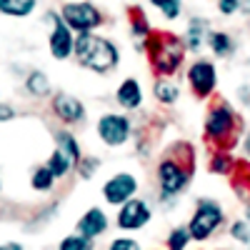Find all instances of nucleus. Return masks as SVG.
Returning a JSON list of instances; mask_svg holds the SVG:
<instances>
[{"label": "nucleus", "mask_w": 250, "mask_h": 250, "mask_svg": "<svg viewBox=\"0 0 250 250\" xmlns=\"http://www.w3.org/2000/svg\"><path fill=\"white\" fill-rule=\"evenodd\" d=\"M208 45H210V50H213L218 58H230L233 50H235L233 38L228 35L225 30H213L210 35H208Z\"/></svg>", "instance_id": "16"}, {"label": "nucleus", "mask_w": 250, "mask_h": 250, "mask_svg": "<svg viewBox=\"0 0 250 250\" xmlns=\"http://www.w3.org/2000/svg\"><path fill=\"white\" fill-rule=\"evenodd\" d=\"M25 88H28L30 95H35V98H45V95L50 93V80H48L45 73L33 70V73L28 75V80H25Z\"/></svg>", "instance_id": "19"}, {"label": "nucleus", "mask_w": 250, "mask_h": 250, "mask_svg": "<svg viewBox=\"0 0 250 250\" xmlns=\"http://www.w3.org/2000/svg\"><path fill=\"white\" fill-rule=\"evenodd\" d=\"M130 28H133V35H140L143 38V43L148 40L150 25H148V20H145V15L138 8H130Z\"/></svg>", "instance_id": "24"}, {"label": "nucleus", "mask_w": 250, "mask_h": 250, "mask_svg": "<svg viewBox=\"0 0 250 250\" xmlns=\"http://www.w3.org/2000/svg\"><path fill=\"white\" fill-rule=\"evenodd\" d=\"M53 110L62 123H80L83 118H85V105H83L78 98L68 95V93H58L53 98Z\"/></svg>", "instance_id": "12"}, {"label": "nucleus", "mask_w": 250, "mask_h": 250, "mask_svg": "<svg viewBox=\"0 0 250 250\" xmlns=\"http://www.w3.org/2000/svg\"><path fill=\"white\" fill-rule=\"evenodd\" d=\"M243 148H245V153H248V158H250V135L245 138V143H243Z\"/></svg>", "instance_id": "36"}, {"label": "nucleus", "mask_w": 250, "mask_h": 250, "mask_svg": "<svg viewBox=\"0 0 250 250\" xmlns=\"http://www.w3.org/2000/svg\"><path fill=\"white\" fill-rule=\"evenodd\" d=\"M230 238L238 240L240 245L250 248V223L248 220H233L230 223Z\"/></svg>", "instance_id": "27"}, {"label": "nucleus", "mask_w": 250, "mask_h": 250, "mask_svg": "<svg viewBox=\"0 0 250 250\" xmlns=\"http://www.w3.org/2000/svg\"><path fill=\"white\" fill-rule=\"evenodd\" d=\"M50 23H53V30H50V38H48V45H50V55L55 60H68L73 53H75V38H73V30L65 25L58 13H50Z\"/></svg>", "instance_id": "8"}, {"label": "nucleus", "mask_w": 250, "mask_h": 250, "mask_svg": "<svg viewBox=\"0 0 250 250\" xmlns=\"http://www.w3.org/2000/svg\"><path fill=\"white\" fill-rule=\"evenodd\" d=\"M118 103L125 108V110H135L140 108V103H143V90H140V83L135 78H128V80H123L120 85H118V93H115Z\"/></svg>", "instance_id": "14"}, {"label": "nucleus", "mask_w": 250, "mask_h": 250, "mask_svg": "<svg viewBox=\"0 0 250 250\" xmlns=\"http://www.w3.org/2000/svg\"><path fill=\"white\" fill-rule=\"evenodd\" d=\"M0 250H23L18 243H8V245H0Z\"/></svg>", "instance_id": "35"}, {"label": "nucleus", "mask_w": 250, "mask_h": 250, "mask_svg": "<svg viewBox=\"0 0 250 250\" xmlns=\"http://www.w3.org/2000/svg\"><path fill=\"white\" fill-rule=\"evenodd\" d=\"M130 130H133L130 120L125 115H118V113H108V115H103L98 120V135H100V140L105 145H113V148L128 143Z\"/></svg>", "instance_id": "9"}, {"label": "nucleus", "mask_w": 250, "mask_h": 250, "mask_svg": "<svg viewBox=\"0 0 250 250\" xmlns=\"http://www.w3.org/2000/svg\"><path fill=\"white\" fill-rule=\"evenodd\" d=\"M48 168H50V173L55 175V178H65L75 165L70 163V158L62 153L60 148L58 150H53V155H50V160H48Z\"/></svg>", "instance_id": "21"}, {"label": "nucleus", "mask_w": 250, "mask_h": 250, "mask_svg": "<svg viewBox=\"0 0 250 250\" xmlns=\"http://www.w3.org/2000/svg\"><path fill=\"white\" fill-rule=\"evenodd\" d=\"M208 20H200V18H193L190 23H188V33H185V48L198 53L200 45L208 40Z\"/></svg>", "instance_id": "15"}, {"label": "nucleus", "mask_w": 250, "mask_h": 250, "mask_svg": "<svg viewBox=\"0 0 250 250\" xmlns=\"http://www.w3.org/2000/svg\"><path fill=\"white\" fill-rule=\"evenodd\" d=\"M143 48L148 50L153 70L160 75H175L188 53L185 40H180L173 33H150L148 40L143 43Z\"/></svg>", "instance_id": "2"}, {"label": "nucleus", "mask_w": 250, "mask_h": 250, "mask_svg": "<svg viewBox=\"0 0 250 250\" xmlns=\"http://www.w3.org/2000/svg\"><path fill=\"white\" fill-rule=\"evenodd\" d=\"M110 250H140V245L130 238H115L110 243Z\"/></svg>", "instance_id": "31"}, {"label": "nucleus", "mask_w": 250, "mask_h": 250, "mask_svg": "<svg viewBox=\"0 0 250 250\" xmlns=\"http://www.w3.org/2000/svg\"><path fill=\"white\" fill-rule=\"evenodd\" d=\"M130 3H135V0H130Z\"/></svg>", "instance_id": "38"}, {"label": "nucleus", "mask_w": 250, "mask_h": 250, "mask_svg": "<svg viewBox=\"0 0 250 250\" xmlns=\"http://www.w3.org/2000/svg\"><path fill=\"white\" fill-rule=\"evenodd\" d=\"M235 168H238V163H235V158L228 150H213V155H210V170L215 175H233Z\"/></svg>", "instance_id": "17"}, {"label": "nucleus", "mask_w": 250, "mask_h": 250, "mask_svg": "<svg viewBox=\"0 0 250 250\" xmlns=\"http://www.w3.org/2000/svg\"><path fill=\"white\" fill-rule=\"evenodd\" d=\"M188 83L198 98H210L215 93V85H218V73H215V65L210 60H195L190 68H188Z\"/></svg>", "instance_id": "7"}, {"label": "nucleus", "mask_w": 250, "mask_h": 250, "mask_svg": "<svg viewBox=\"0 0 250 250\" xmlns=\"http://www.w3.org/2000/svg\"><path fill=\"white\" fill-rule=\"evenodd\" d=\"M178 95H180V90H178V85H173V83H168V80H158L155 83V98L160 100V103H175L178 100Z\"/></svg>", "instance_id": "23"}, {"label": "nucleus", "mask_w": 250, "mask_h": 250, "mask_svg": "<svg viewBox=\"0 0 250 250\" xmlns=\"http://www.w3.org/2000/svg\"><path fill=\"white\" fill-rule=\"evenodd\" d=\"M108 230V215L100 210V208H90V210L78 220V233L85 238H98Z\"/></svg>", "instance_id": "13"}, {"label": "nucleus", "mask_w": 250, "mask_h": 250, "mask_svg": "<svg viewBox=\"0 0 250 250\" xmlns=\"http://www.w3.org/2000/svg\"><path fill=\"white\" fill-rule=\"evenodd\" d=\"M53 183H55V175L50 173L48 165H40V168H35L33 175H30V185H33V190H38V193H48L53 188Z\"/></svg>", "instance_id": "20"}, {"label": "nucleus", "mask_w": 250, "mask_h": 250, "mask_svg": "<svg viewBox=\"0 0 250 250\" xmlns=\"http://www.w3.org/2000/svg\"><path fill=\"white\" fill-rule=\"evenodd\" d=\"M245 220L250 223V205H248V210H245Z\"/></svg>", "instance_id": "37"}, {"label": "nucleus", "mask_w": 250, "mask_h": 250, "mask_svg": "<svg viewBox=\"0 0 250 250\" xmlns=\"http://www.w3.org/2000/svg\"><path fill=\"white\" fill-rule=\"evenodd\" d=\"M60 18L65 20V25L70 30H78L80 35L90 33L93 28L103 23V15L93 3H68V5H62Z\"/></svg>", "instance_id": "6"}, {"label": "nucleus", "mask_w": 250, "mask_h": 250, "mask_svg": "<svg viewBox=\"0 0 250 250\" xmlns=\"http://www.w3.org/2000/svg\"><path fill=\"white\" fill-rule=\"evenodd\" d=\"M190 168L193 163H183L175 158H163L158 165V183L163 198H173L185 190L188 180H190Z\"/></svg>", "instance_id": "5"}, {"label": "nucleus", "mask_w": 250, "mask_h": 250, "mask_svg": "<svg viewBox=\"0 0 250 250\" xmlns=\"http://www.w3.org/2000/svg\"><path fill=\"white\" fill-rule=\"evenodd\" d=\"M238 95H240V103L250 110V85H240L238 88Z\"/></svg>", "instance_id": "32"}, {"label": "nucleus", "mask_w": 250, "mask_h": 250, "mask_svg": "<svg viewBox=\"0 0 250 250\" xmlns=\"http://www.w3.org/2000/svg\"><path fill=\"white\" fill-rule=\"evenodd\" d=\"M190 240L193 238H190V230H188V228H183V225L173 228L170 235H168V250H185Z\"/></svg>", "instance_id": "25"}, {"label": "nucleus", "mask_w": 250, "mask_h": 250, "mask_svg": "<svg viewBox=\"0 0 250 250\" xmlns=\"http://www.w3.org/2000/svg\"><path fill=\"white\" fill-rule=\"evenodd\" d=\"M58 148L65 153L68 158H70V163L78 168V163H80V145H78V140L70 135V133H58Z\"/></svg>", "instance_id": "22"}, {"label": "nucleus", "mask_w": 250, "mask_h": 250, "mask_svg": "<svg viewBox=\"0 0 250 250\" xmlns=\"http://www.w3.org/2000/svg\"><path fill=\"white\" fill-rule=\"evenodd\" d=\"M58 250H93V240L85 238V235H80V233H75V235L62 238Z\"/></svg>", "instance_id": "26"}, {"label": "nucleus", "mask_w": 250, "mask_h": 250, "mask_svg": "<svg viewBox=\"0 0 250 250\" xmlns=\"http://www.w3.org/2000/svg\"><path fill=\"white\" fill-rule=\"evenodd\" d=\"M240 10H243L245 15H250V0H240Z\"/></svg>", "instance_id": "34"}, {"label": "nucleus", "mask_w": 250, "mask_h": 250, "mask_svg": "<svg viewBox=\"0 0 250 250\" xmlns=\"http://www.w3.org/2000/svg\"><path fill=\"white\" fill-rule=\"evenodd\" d=\"M135 193H138V180L130 173H118V175H113L105 185H103V195H105V200L110 205L128 203V200L135 198Z\"/></svg>", "instance_id": "11"}, {"label": "nucleus", "mask_w": 250, "mask_h": 250, "mask_svg": "<svg viewBox=\"0 0 250 250\" xmlns=\"http://www.w3.org/2000/svg\"><path fill=\"white\" fill-rule=\"evenodd\" d=\"M148 220H150V205L140 198L123 203L120 210H118V228L120 230H140L143 225H148Z\"/></svg>", "instance_id": "10"}, {"label": "nucleus", "mask_w": 250, "mask_h": 250, "mask_svg": "<svg viewBox=\"0 0 250 250\" xmlns=\"http://www.w3.org/2000/svg\"><path fill=\"white\" fill-rule=\"evenodd\" d=\"M35 10V0H0V13L10 18H28Z\"/></svg>", "instance_id": "18"}, {"label": "nucleus", "mask_w": 250, "mask_h": 250, "mask_svg": "<svg viewBox=\"0 0 250 250\" xmlns=\"http://www.w3.org/2000/svg\"><path fill=\"white\" fill-rule=\"evenodd\" d=\"M218 10L223 15H235L240 10V0H218Z\"/></svg>", "instance_id": "30"}, {"label": "nucleus", "mask_w": 250, "mask_h": 250, "mask_svg": "<svg viewBox=\"0 0 250 250\" xmlns=\"http://www.w3.org/2000/svg\"><path fill=\"white\" fill-rule=\"evenodd\" d=\"M240 118L233 110L230 103L218 100L215 105L208 110L205 118V140L213 145L215 150H230L240 138Z\"/></svg>", "instance_id": "1"}, {"label": "nucleus", "mask_w": 250, "mask_h": 250, "mask_svg": "<svg viewBox=\"0 0 250 250\" xmlns=\"http://www.w3.org/2000/svg\"><path fill=\"white\" fill-rule=\"evenodd\" d=\"M73 55L78 58V62L83 68H88L93 73H110L118 65V60H120L118 48L110 43V40L90 35V33L78 35Z\"/></svg>", "instance_id": "3"}, {"label": "nucleus", "mask_w": 250, "mask_h": 250, "mask_svg": "<svg viewBox=\"0 0 250 250\" xmlns=\"http://www.w3.org/2000/svg\"><path fill=\"white\" fill-rule=\"evenodd\" d=\"M150 3L168 18V20H175L178 15H180V3L183 0H150Z\"/></svg>", "instance_id": "28"}, {"label": "nucleus", "mask_w": 250, "mask_h": 250, "mask_svg": "<svg viewBox=\"0 0 250 250\" xmlns=\"http://www.w3.org/2000/svg\"><path fill=\"white\" fill-rule=\"evenodd\" d=\"M10 118H15V110H13L10 105H0V123H5V120H10Z\"/></svg>", "instance_id": "33"}, {"label": "nucleus", "mask_w": 250, "mask_h": 250, "mask_svg": "<svg viewBox=\"0 0 250 250\" xmlns=\"http://www.w3.org/2000/svg\"><path fill=\"white\" fill-rule=\"evenodd\" d=\"M223 220H225V213H223V208L215 200H200L198 208H195V213H193V218H190V223H188L190 238L198 240V243L213 238L215 230L223 225Z\"/></svg>", "instance_id": "4"}, {"label": "nucleus", "mask_w": 250, "mask_h": 250, "mask_svg": "<svg viewBox=\"0 0 250 250\" xmlns=\"http://www.w3.org/2000/svg\"><path fill=\"white\" fill-rule=\"evenodd\" d=\"M98 165H100L98 158H85V155H83L80 163H78V173H80L83 178H93V173L98 170Z\"/></svg>", "instance_id": "29"}]
</instances>
